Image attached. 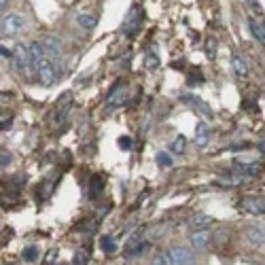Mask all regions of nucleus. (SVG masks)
<instances>
[{
	"mask_svg": "<svg viewBox=\"0 0 265 265\" xmlns=\"http://www.w3.org/2000/svg\"><path fill=\"white\" fill-rule=\"evenodd\" d=\"M24 28H26V20L22 15H17V13L6 15L4 20L0 22V32H2L4 36H17Z\"/></svg>",
	"mask_w": 265,
	"mask_h": 265,
	"instance_id": "1",
	"label": "nucleus"
},
{
	"mask_svg": "<svg viewBox=\"0 0 265 265\" xmlns=\"http://www.w3.org/2000/svg\"><path fill=\"white\" fill-rule=\"evenodd\" d=\"M40 42H42V49H45L47 60L51 62V64H60V62H62V42H60V38L45 36Z\"/></svg>",
	"mask_w": 265,
	"mask_h": 265,
	"instance_id": "2",
	"label": "nucleus"
},
{
	"mask_svg": "<svg viewBox=\"0 0 265 265\" xmlns=\"http://www.w3.org/2000/svg\"><path fill=\"white\" fill-rule=\"evenodd\" d=\"M34 72L38 74V83H40V85H45V87L53 85V83H56V78H58L56 66H53L49 60H45V62H42V64H40L36 70H34Z\"/></svg>",
	"mask_w": 265,
	"mask_h": 265,
	"instance_id": "3",
	"label": "nucleus"
},
{
	"mask_svg": "<svg viewBox=\"0 0 265 265\" xmlns=\"http://www.w3.org/2000/svg\"><path fill=\"white\" fill-rule=\"evenodd\" d=\"M140 24H142V15H140L138 6H132L130 13H128V17H126V22H123L121 32L128 34V36H130V34H136L138 28H140Z\"/></svg>",
	"mask_w": 265,
	"mask_h": 265,
	"instance_id": "4",
	"label": "nucleus"
},
{
	"mask_svg": "<svg viewBox=\"0 0 265 265\" xmlns=\"http://www.w3.org/2000/svg\"><path fill=\"white\" fill-rule=\"evenodd\" d=\"M11 60H13V66L17 70H28L30 68V51H28V47L15 45V49L11 51Z\"/></svg>",
	"mask_w": 265,
	"mask_h": 265,
	"instance_id": "5",
	"label": "nucleus"
},
{
	"mask_svg": "<svg viewBox=\"0 0 265 265\" xmlns=\"http://www.w3.org/2000/svg\"><path fill=\"white\" fill-rule=\"evenodd\" d=\"M168 257H170L172 265H191V263H196V257H193L187 248H180V246L168 250Z\"/></svg>",
	"mask_w": 265,
	"mask_h": 265,
	"instance_id": "6",
	"label": "nucleus"
},
{
	"mask_svg": "<svg viewBox=\"0 0 265 265\" xmlns=\"http://www.w3.org/2000/svg\"><path fill=\"white\" fill-rule=\"evenodd\" d=\"M28 51H30V66L36 70L42 62L47 60V56H45V49H42V42L40 40H32L30 45H28Z\"/></svg>",
	"mask_w": 265,
	"mask_h": 265,
	"instance_id": "7",
	"label": "nucleus"
},
{
	"mask_svg": "<svg viewBox=\"0 0 265 265\" xmlns=\"http://www.w3.org/2000/svg\"><path fill=\"white\" fill-rule=\"evenodd\" d=\"M210 240H212V236H210L208 229H196V232H191V236H189V244L193 248H200V250L206 248L210 244Z\"/></svg>",
	"mask_w": 265,
	"mask_h": 265,
	"instance_id": "8",
	"label": "nucleus"
},
{
	"mask_svg": "<svg viewBox=\"0 0 265 265\" xmlns=\"http://www.w3.org/2000/svg\"><path fill=\"white\" fill-rule=\"evenodd\" d=\"M151 248L148 242H142V240H136L132 244H126V257L128 259H136V257H142V254Z\"/></svg>",
	"mask_w": 265,
	"mask_h": 265,
	"instance_id": "9",
	"label": "nucleus"
},
{
	"mask_svg": "<svg viewBox=\"0 0 265 265\" xmlns=\"http://www.w3.org/2000/svg\"><path fill=\"white\" fill-rule=\"evenodd\" d=\"M126 94H128L126 87H117V90L108 96V100H106V110H114L126 104Z\"/></svg>",
	"mask_w": 265,
	"mask_h": 265,
	"instance_id": "10",
	"label": "nucleus"
},
{
	"mask_svg": "<svg viewBox=\"0 0 265 265\" xmlns=\"http://www.w3.org/2000/svg\"><path fill=\"white\" fill-rule=\"evenodd\" d=\"M240 208L246 210V212H250V214H263L265 204H263L261 198H244L240 202Z\"/></svg>",
	"mask_w": 265,
	"mask_h": 265,
	"instance_id": "11",
	"label": "nucleus"
},
{
	"mask_svg": "<svg viewBox=\"0 0 265 265\" xmlns=\"http://www.w3.org/2000/svg\"><path fill=\"white\" fill-rule=\"evenodd\" d=\"M212 223H214V218H212V216H208V214H202V212H200V214H193L191 218H189V229H191V232H196V229H208Z\"/></svg>",
	"mask_w": 265,
	"mask_h": 265,
	"instance_id": "12",
	"label": "nucleus"
},
{
	"mask_svg": "<svg viewBox=\"0 0 265 265\" xmlns=\"http://www.w3.org/2000/svg\"><path fill=\"white\" fill-rule=\"evenodd\" d=\"M193 142H196L198 148H206L208 142H210V132H208V126L204 121L198 123V130H196V138H193Z\"/></svg>",
	"mask_w": 265,
	"mask_h": 265,
	"instance_id": "13",
	"label": "nucleus"
},
{
	"mask_svg": "<svg viewBox=\"0 0 265 265\" xmlns=\"http://www.w3.org/2000/svg\"><path fill=\"white\" fill-rule=\"evenodd\" d=\"M182 102H189L191 106H196V110L198 112H202L206 119H210L212 117V110H210V106L204 102V100H200L198 96H182Z\"/></svg>",
	"mask_w": 265,
	"mask_h": 265,
	"instance_id": "14",
	"label": "nucleus"
},
{
	"mask_svg": "<svg viewBox=\"0 0 265 265\" xmlns=\"http://www.w3.org/2000/svg\"><path fill=\"white\" fill-rule=\"evenodd\" d=\"M246 238L250 240L252 246H263V242H265L263 227H261V225H250L248 229H246Z\"/></svg>",
	"mask_w": 265,
	"mask_h": 265,
	"instance_id": "15",
	"label": "nucleus"
},
{
	"mask_svg": "<svg viewBox=\"0 0 265 265\" xmlns=\"http://www.w3.org/2000/svg\"><path fill=\"white\" fill-rule=\"evenodd\" d=\"M74 22L81 26L83 30H90V32H92L96 26H98V17H96V15H87V13H78V15L74 17Z\"/></svg>",
	"mask_w": 265,
	"mask_h": 265,
	"instance_id": "16",
	"label": "nucleus"
},
{
	"mask_svg": "<svg viewBox=\"0 0 265 265\" xmlns=\"http://www.w3.org/2000/svg\"><path fill=\"white\" fill-rule=\"evenodd\" d=\"M248 28H250L252 38L263 45V42H265V28H263V24L257 22V20H248Z\"/></svg>",
	"mask_w": 265,
	"mask_h": 265,
	"instance_id": "17",
	"label": "nucleus"
},
{
	"mask_svg": "<svg viewBox=\"0 0 265 265\" xmlns=\"http://www.w3.org/2000/svg\"><path fill=\"white\" fill-rule=\"evenodd\" d=\"M70 108H72V104H66V106H62V104H58L56 106V112H53V126H62V123L66 121V117H68V112H70Z\"/></svg>",
	"mask_w": 265,
	"mask_h": 265,
	"instance_id": "18",
	"label": "nucleus"
},
{
	"mask_svg": "<svg viewBox=\"0 0 265 265\" xmlns=\"http://www.w3.org/2000/svg\"><path fill=\"white\" fill-rule=\"evenodd\" d=\"M232 66H234V72H236L238 76H240V78L248 76V64H246V60H244L242 56H234Z\"/></svg>",
	"mask_w": 265,
	"mask_h": 265,
	"instance_id": "19",
	"label": "nucleus"
},
{
	"mask_svg": "<svg viewBox=\"0 0 265 265\" xmlns=\"http://www.w3.org/2000/svg\"><path fill=\"white\" fill-rule=\"evenodd\" d=\"M238 168L242 170V174L246 176V178H257V176L261 174V164H236Z\"/></svg>",
	"mask_w": 265,
	"mask_h": 265,
	"instance_id": "20",
	"label": "nucleus"
},
{
	"mask_svg": "<svg viewBox=\"0 0 265 265\" xmlns=\"http://www.w3.org/2000/svg\"><path fill=\"white\" fill-rule=\"evenodd\" d=\"M184 148H187V140H184V136H176V138L172 140V144H170V151H172L174 155H182Z\"/></svg>",
	"mask_w": 265,
	"mask_h": 265,
	"instance_id": "21",
	"label": "nucleus"
},
{
	"mask_svg": "<svg viewBox=\"0 0 265 265\" xmlns=\"http://www.w3.org/2000/svg\"><path fill=\"white\" fill-rule=\"evenodd\" d=\"M100 248L106 252V254H112L117 250V246H114V238L112 236H102L100 238Z\"/></svg>",
	"mask_w": 265,
	"mask_h": 265,
	"instance_id": "22",
	"label": "nucleus"
},
{
	"mask_svg": "<svg viewBox=\"0 0 265 265\" xmlns=\"http://www.w3.org/2000/svg\"><path fill=\"white\" fill-rule=\"evenodd\" d=\"M144 66H146L148 70H155V68L159 66V56H157V51H155V49H148V51H146Z\"/></svg>",
	"mask_w": 265,
	"mask_h": 265,
	"instance_id": "23",
	"label": "nucleus"
},
{
	"mask_svg": "<svg viewBox=\"0 0 265 265\" xmlns=\"http://www.w3.org/2000/svg\"><path fill=\"white\" fill-rule=\"evenodd\" d=\"M36 259H38V248H36V246H26V248H24V261L32 263Z\"/></svg>",
	"mask_w": 265,
	"mask_h": 265,
	"instance_id": "24",
	"label": "nucleus"
},
{
	"mask_svg": "<svg viewBox=\"0 0 265 265\" xmlns=\"http://www.w3.org/2000/svg\"><path fill=\"white\" fill-rule=\"evenodd\" d=\"M72 263L74 265H87V263H90V254H87V252H74L72 254Z\"/></svg>",
	"mask_w": 265,
	"mask_h": 265,
	"instance_id": "25",
	"label": "nucleus"
},
{
	"mask_svg": "<svg viewBox=\"0 0 265 265\" xmlns=\"http://www.w3.org/2000/svg\"><path fill=\"white\" fill-rule=\"evenodd\" d=\"M157 164L164 166V168H170L172 166V157L168 153H157Z\"/></svg>",
	"mask_w": 265,
	"mask_h": 265,
	"instance_id": "26",
	"label": "nucleus"
},
{
	"mask_svg": "<svg viewBox=\"0 0 265 265\" xmlns=\"http://www.w3.org/2000/svg\"><path fill=\"white\" fill-rule=\"evenodd\" d=\"M155 265H172V261H170V257H168V252H159L157 257H155V261H153Z\"/></svg>",
	"mask_w": 265,
	"mask_h": 265,
	"instance_id": "27",
	"label": "nucleus"
},
{
	"mask_svg": "<svg viewBox=\"0 0 265 265\" xmlns=\"http://www.w3.org/2000/svg\"><path fill=\"white\" fill-rule=\"evenodd\" d=\"M94 180H96L94 184L90 182V193H92V196H98V191L102 189V180L98 178V176H96V178H94Z\"/></svg>",
	"mask_w": 265,
	"mask_h": 265,
	"instance_id": "28",
	"label": "nucleus"
},
{
	"mask_svg": "<svg viewBox=\"0 0 265 265\" xmlns=\"http://www.w3.org/2000/svg\"><path fill=\"white\" fill-rule=\"evenodd\" d=\"M58 257H60V254H58V250L53 248V250H49V252H47V257H45V261H42V263H47V265H51V263H58V261H56Z\"/></svg>",
	"mask_w": 265,
	"mask_h": 265,
	"instance_id": "29",
	"label": "nucleus"
},
{
	"mask_svg": "<svg viewBox=\"0 0 265 265\" xmlns=\"http://www.w3.org/2000/svg\"><path fill=\"white\" fill-rule=\"evenodd\" d=\"M119 146L123 151H132V138H119Z\"/></svg>",
	"mask_w": 265,
	"mask_h": 265,
	"instance_id": "30",
	"label": "nucleus"
},
{
	"mask_svg": "<svg viewBox=\"0 0 265 265\" xmlns=\"http://www.w3.org/2000/svg\"><path fill=\"white\" fill-rule=\"evenodd\" d=\"M248 2H250V6H252L254 13H257V15H263V6L257 2V0H248Z\"/></svg>",
	"mask_w": 265,
	"mask_h": 265,
	"instance_id": "31",
	"label": "nucleus"
},
{
	"mask_svg": "<svg viewBox=\"0 0 265 265\" xmlns=\"http://www.w3.org/2000/svg\"><path fill=\"white\" fill-rule=\"evenodd\" d=\"M214 53H216V42H214V38H210V42H208V56L214 58Z\"/></svg>",
	"mask_w": 265,
	"mask_h": 265,
	"instance_id": "32",
	"label": "nucleus"
},
{
	"mask_svg": "<svg viewBox=\"0 0 265 265\" xmlns=\"http://www.w3.org/2000/svg\"><path fill=\"white\" fill-rule=\"evenodd\" d=\"M11 164V153H0V166H8Z\"/></svg>",
	"mask_w": 265,
	"mask_h": 265,
	"instance_id": "33",
	"label": "nucleus"
},
{
	"mask_svg": "<svg viewBox=\"0 0 265 265\" xmlns=\"http://www.w3.org/2000/svg\"><path fill=\"white\" fill-rule=\"evenodd\" d=\"M0 56H4V58H11V49H6V47H2V45H0Z\"/></svg>",
	"mask_w": 265,
	"mask_h": 265,
	"instance_id": "34",
	"label": "nucleus"
},
{
	"mask_svg": "<svg viewBox=\"0 0 265 265\" xmlns=\"http://www.w3.org/2000/svg\"><path fill=\"white\" fill-rule=\"evenodd\" d=\"M6 2H8V0H0V13H2V11H4V6H6Z\"/></svg>",
	"mask_w": 265,
	"mask_h": 265,
	"instance_id": "35",
	"label": "nucleus"
},
{
	"mask_svg": "<svg viewBox=\"0 0 265 265\" xmlns=\"http://www.w3.org/2000/svg\"><path fill=\"white\" fill-rule=\"evenodd\" d=\"M257 148H259V151H261V155H263V148H265V144H263V140H261V142L257 144Z\"/></svg>",
	"mask_w": 265,
	"mask_h": 265,
	"instance_id": "36",
	"label": "nucleus"
},
{
	"mask_svg": "<svg viewBox=\"0 0 265 265\" xmlns=\"http://www.w3.org/2000/svg\"><path fill=\"white\" fill-rule=\"evenodd\" d=\"M0 106H2V102H0Z\"/></svg>",
	"mask_w": 265,
	"mask_h": 265,
	"instance_id": "37",
	"label": "nucleus"
}]
</instances>
